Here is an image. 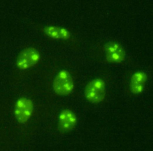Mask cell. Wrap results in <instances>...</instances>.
<instances>
[{
  "label": "cell",
  "mask_w": 153,
  "mask_h": 151,
  "mask_svg": "<svg viewBox=\"0 0 153 151\" xmlns=\"http://www.w3.org/2000/svg\"><path fill=\"white\" fill-rule=\"evenodd\" d=\"M106 94L105 82L100 79H94L86 85L84 90L85 98L94 104L100 103L103 101Z\"/></svg>",
  "instance_id": "obj_2"
},
{
  "label": "cell",
  "mask_w": 153,
  "mask_h": 151,
  "mask_svg": "<svg viewBox=\"0 0 153 151\" xmlns=\"http://www.w3.org/2000/svg\"><path fill=\"white\" fill-rule=\"evenodd\" d=\"M33 108V104L30 99L25 97L18 99L14 109V115L17 121L21 123L27 122L31 117Z\"/></svg>",
  "instance_id": "obj_4"
},
{
  "label": "cell",
  "mask_w": 153,
  "mask_h": 151,
  "mask_svg": "<svg viewBox=\"0 0 153 151\" xmlns=\"http://www.w3.org/2000/svg\"><path fill=\"white\" fill-rule=\"evenodd\" d=\"M44 31L50 37L56 39H67L70 37L69 32L65 28L54 26L46 27Z\"/></svg>",
  "instance_id": "obj_8"
},
{
  "label": "cell",
  "mask_w": 153,
  "mask_h": 151,
  "mask_svg": "<svg viewBox=\"0 0 153 151\" xmlns=\"http://www.w3.org/2000/svg\"><path fill=\"white\" fill-rule=\"evenodd\" d=\"M52 87L54 92L59 96L70 94L74 88V84L70 73L67 70H60L54 80Z\"/></svg>",
  "instance_id": "obj_1"
},
{
  "label": "cell",
  "mask_w": 153,
  "mask_h": 151,
  "mask_svg": "<svg viewBox=\"0 0 153 151\" xmlns=\"http://www.w3.org/2000/svg\"><path fill=\"white\" fill-rule=\"evenodd\" d=\"M77 122L76 116L72 111L68 109L63 110L58 116L59 130L63 133H69L75 127Z\"/></svg>",
  "instance_id": "obj_6"
},
{
  "label": "cell",
  "mask_w": 153,
  "mask_h": 151,
  "mask_svg": "<svg viewBox=\"0 0 153 151\" xmlns=\"http://www.w3.org/2000/svg\"><path fill=\"white\" fill-rule=\"evenodd\" d=\"M40 57V54L36 49L32 47L26 48L18 54L16 59V65L20 69H27L35 65Z\"/></svg>",
  "instance_id": "obj_3"
},
{
  "label": "cell",
  "mask_w": 153,
  "mask_h": 151,
  "mask_svg": "<svg viewBox=\"0 0 153 151\" xmlns=\"http://www.w3.org/2000/svg\"><path fill=\"white\" fill-rule=\"evenodd\" d=\"M106 58L110 63H118L123 61L126 53L121 45L115 42H109L104 46Z\"/></svg>",
  "instance_id": "obj_5"
},
{
  "label": "cell",
  "mask_w": 153,
  "mask_h": 151,
  "mask_svg": "<svg viewBox=\"0 0 153 151\" xmlns=\"http://www.w3.org/2000/svg\"><path fill=\"white\" fill-rule=\"evenodd\" d=\"M147 80L146 73L142 71L134 73L131 76L130 83L131 92L134 94H140L143 91Z\"/></svg>",
  "instance_id": "obj_7"
}]
</instances>
